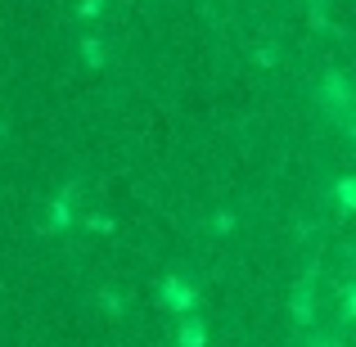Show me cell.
I'll use <instances>...</instances> for the list:
<instances>
[{
  "instance_id": "obj_1",
  "label": "cell",
  "mask_w": 356,
  "mask_h": 347,
  "mask_svg": "<svg viewBox=\"0 0 356 347\" xmlns=\"http://www.w3.org/2000/svg\"><path fill=\"white\" fill-rule=\"evenodd\" d=\"M167 307H190L194 302V293H190V284H185V280H167Z\"/></svg>"
},
{
  "instance_id": "obj_2",
  "label": "cell",
  "mask_w": 356,
  "mask_h": 347,
  "mask_svg": "<svg viewBox=\"0 0 356 347\" xmlns=\"http://www.w3.org/2000/svg\"><path fill=\"white\" fill-rule=\"evenodd\" d=\"M181 343H185V347H199V343H203V330H199V321H190V325H185Z\"/></svg>"
},
{
  "instance_id": "obj_3",
  "label": "cell",
  "mask_w": 356,
  "mask_h": 347,
  "mask_svg": "<svg viewBox=\"0 0 356 347\" xmlns=\"http://www.w3.org/2000/svg\"><path fill=\"white\" fill-rule=\"evenodd\" d=\"M316 347H339V343H334V339H316Z\"/></svg>"
},
{
  "instance_id": "obj_4",
  "label": "cell",
  "mask_w": 356,
  "mask_h": 347,
  "mask_svg": "<svg viewBox=\"0 0 356 347\" xmlns=\"http://www.w3.org/2000/svg\"><path fill=\"white\" fill-rule=\"evenodd\" d=\"M0 131H5V118H0Z\"/></svg>"
}]
</instances>
